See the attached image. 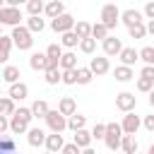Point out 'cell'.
<instances>
[{
	"mask_svg": "<svg viewBox=\"0 0 154 154\" xmlns=\"http://www.w3.org/2000/svg\"><path fill=\"white\" fill-rule=\"evenodd\" d=\"M140 60L147 63V65H152V63H154V48H152V46H144V48L140 51Z\"/></svg>",
	"mask_w": 154,
	"mask_h": 154,
	"instance_id": "obj_41",
	"label": "cell"
},
{
	"mask_svg": "<svg viewBox=\"0 0 154 154\" xmlns=\"http://www.w3.org/2000/svg\"><path fill=\"white\" fill-rule=\"evenodd\" d=\"M87 125V116H82V113H72V116H67V130H79V128H84Z\"/></svg>",
	"mask_w": 154,
	"mask_h": 154,
	"instance_id": "obj_25",
	"label": "cell"
},
{
	"mask_svg": "<svg viewBox=\"0 0 154 154\" xmlns=\"http://www.w3.org/2000/svg\"><path fill=\"white\" fill-rule=\"evenodd\" d=\"M22 19H24V17H22V10H19V7H14V5H5V7H0V24L17 26Z\"/></svg>",
	"mask_w": 154,
	"mask_h": 154,
	"instance_id": "obj_6",
	"label": "cell"
},
{
	"mask_svg": "<svg viewBox=\"0 0 154 154\" xmlns=\"http://www.w3.org/2000/svg\"><path fill=\"white\" fill-rule=\"evenodd\" d=\"M7 84H12V82H17L22 75H19V67L17 65H5V70H2V75H0Z\"/></svg>",
	"mask_w": 154,
	"mask_h": 154,
	"instance_id": "obj_29",
	"label": "cell"
},
{
	"mask_svg": "<svg viewBox=\"0 0 154 154\" xmlns=\"http://www.w3.org/2000/svg\"><path fill=\"white\" fill-rule=\"evenodd\" d=\"M75 31H77L79 38H87V36H91V24L79 19V22H75Z\"/></svg>",
	"mask_w": 154,
	"mask_h": 154,
	"instance_id": "obj_35",
	"label": "cell"
},
{
	"mask_svg": "<svg viewBox=\"0 0 154 154\" xmlns=\"http://www.w3.org/2000/svg\"><path fill=\"white\" fill-rule=\"evenodd\" d=\"M12 41H14V46L19 48V51H31V46H34V34H31V29L24 24H17V26H12Z\"/></svg>",
	"mask_w": 154,
	"mask_h": 154,
	"instance_id": "obj_2",
	"label": "cell"
},
{
	"mask_svg": "<svg viewBox=\"0 0 154 154\" xmlns=\"http://www.w3.org/2000/svg\"><path fill=\"white\" fill-rule=\"evenodd\" d=\"M58 111H60L63 116H72V113L77 111V101H75L72 96H63V99L58 101Z\"/></svg>",
	"mask_w": 154,
	"mask_h": 154,
	"instance_id": "obj_19",
	"label": "cell"
},
{
	"mask_svg": "<svg viewBox=\"0 0 154 154\" xmlns=\"http://www.w3.org/2000/svg\"><path fill=\"white\" fill-rule=\"evenodd\" d=\"M26 26L31 29V34H41V31L46 29V22L41 19V14H29V19H26Z\"/></svg>",
	"mask_w": 154,
	"mask_h": 154,
	"instance_id": "obj_26",
	"label": "cell"
},
{
	"mask_svg": "<svg viewBox=\"0 0 154 154\" xmlns=\"http://www.w3.org/2000/svg\"><path fill=\"white\" fill-rule=\"evenodd\" d=\"M120 140H123V125L120 123H106V135H103V142L111 152L120 149Z\"/></svg>",
	"mask_w": 154,
	"mask_h": 154,
	"instance_id": "obj_3",
	"label": "cell"
},
{
	"mask_svg": "<svg viewBox=\"0 0 154 154\" xmlns=\"http://www.w3.org/2000/svg\"><path fill=\"white\" fill-rule=\"evenodd\" d=\"M43 75H46V82H48V84H58L60 77H63V70H60V67H48Z\"/></svg>",
	"mask_w": 154,
	"mask_h": 154,
	"instance_id": "obj_36",
	"label": "cell"
},
{
	"mask_svg": "<svg viewBox=\"0 0 154 154\" xmlns=\"http://www.w3.org/2000/svg\"><path fill=\"white\" fill-rule=\"evenodd\" d=\"M31 113H34V118H46V113H48V103H46L43 99H36V101L31 103Z\"/></svg>",
	"mask_w": 154,
	"mask_h": 154,
	"instance_id": "obj_33",
	"label": "cell"
},
{
	"mask_svg": "<svg viewBox=\"0 0 154 154\" xmlns=\"http://www.w3.org/2000/svg\"><path fill=\"white\" fill-rule=\"evenodd\" d=\"M60 43H63L65 48H75V46H79V36H77V31H75V29L63 31V34H60Z\"/></svg>",
	"mask_w": 154,
	"mask_h": 154,
	"instance_id": "obj_24",
	"label": "cell"
},
{
	"mask_svg": "<svg viewBox=\"0 0 154 154\" xmlns=\"http://www.w3.org/2000/svg\"><path fill=\"white\" fill-rule=\"evenodd\" d=\"M63 144H65V142H63V135H60V132L46 135V144H43V147H46L48 152H63Z\"/></svg>",
	"mask_w": 154,
	"mask_h": 154,
	"instance_id": "obj_16",
	"label": "cell"
},
{
	"mask_svg": "<svg viewBox=\"0 0 154 154\" xmlns=\"http://www.w3.org/2000/svg\"><path fill=\"white\" fill-rule=\"evenodd\" d=\"M147 34H149V36H154V19H149V22H147Z\"/></svg>",
	"mask_w": 154,
	"mask_h": 154,
	"instance_id": "obj_49",
	"label": "cell"
},
{
	"mask_svg": "<svg viewBox=\"0 0 154 154\" xmlns=\"http://www.w3.org/2000/svg\"><path fill=\"white\" fill-rule=\"evenodd\" d=\"M26 142H29V147H43L46 144V132L41 128H29L26 130Z\"/></svg>",
	"mask_w": 154,
	"mask_h": 154,
	"instance_id": "obj_12",
	"label": "cell"
},
{
	"mask_svg": "<svg viewBox=\"0 0 154 154\" xmlns=\"http://www.w3.org/2000/svg\"><path fill=\"white\" fill-rule=\"evenodd\" d=\"M128 34H130V38H144V36H147V24H144V19L130 24V26H128Z\"/></svg>",
	"mask_w": 154,
	"mask_h": 154,
	"instance_id": "obj_27",
	"label": "cell"
},
{
	"mask_svg": "<svg viewBox=\"0 0 154 154\" xmlns=\"http://www.w3.org/2000/svg\"><path fill=\"white\" fill-rule=\"evenodd\" d=\"M70 67H77V53L75 51H67L60 55V70H70Z\"/></svg>",
	"mask_w": 154,
	"mask_h": 154,
	"instance_id": "obj_28",
	"label": "cell"
},
{
	"mask_svg": "<svg viewBox=\"0 0 154 154\" xmlns=\"http://www.w3.org/2000/svg\"><path fill=\"white\" fill-rule=\"evenodd\" d=\"M7 130H10V116L0 113V135H5Z\"/></svg>",
	"mask_w": 154,
	"mask_h": 154,
	"instance_id": "obj_44",
	"label": "cell"
},
{
	"mask_svg": "<svg viewBox=\"0 0 154 154\" xmlns=\"http://www.w3.org/2000/svg\"><path fill=\"white\" fill-rule=\"evenodd\" d=\"M101 46H103V53L108 55V58H113V55H118L120 51H123V43H120V38L118 36H106L103 41H101Z\"/></svg>",
	"mask_w": 154,
	"mask_h": 154,
	"instance_id": "obj_11",
	"label": "cell"
},
{
	"mask_svg": "<svg viewBox=\"0 0 154 154\" xmlns=\"http://www.w3.org/2000/svg\"><path fill=\"white\" fill-rule=\"evenodd\" d=\"M31 120H34L31 106H29V108H24V106L14 108V113L10 116V130H12V135H24V132L29 130V123H31Z\"/></svg>",
	"mask_w": 154,
	"mask_h": 154,
	"instance_id": "obj_1",
	"label": "cell"
},
{
	"mask_svg": "<svg viewBox=\"0 0 154 154\" xmlns=\"http://www.w3.org/2000/svg\"><path fill=\"white\" fill-rule=\"evenodd\" d=\"M142 77H149V79H154V65H147L144 63V67H142V72H140Z\"/></svg>",
	"mask_w": 154,
	"mask_h": 154,
	"instance_id": "obj_47",
	"label": "cell"
},
{
	"mask_svg": "<svg viewBox=\"0 0 154 154\" xmlns=\"http://www.w3.org/2000/svg\"><path fill=\"white\" fill-rule=\"evenodd\" d=\"M149 154H154V144H152V147H149Z\"/></svg>",
	"mask_w": 154,
	"mask_h": 154,
	"instance_id": "obj_51",
	"label": "cell"
},
{
	"mask_svg": "<svg viewBox=\"0 0 154 154\" xmlns=\"http://www.w3.org/2000/svg\"><path fill=\"white\" fill-rule=\"evenodd\" d=\"M0 7H5V0H0Z\"/></svg>",
	"mask_w": 154,
	"mask_h": 154,
	"instance_id": "obj_52",
	"label": "cell"
},
{
	"mask_svg": "<svg viewBox=\"0 0 154 154\" xmlns=\"http://www.w3.org/2000/svg\"><path fill=\"white\" fill-rule=\"evenodd\" d=\"M63 12H65V2H63V0H51V2H46V10H43V14H46L48 19H53V17L63 14Z\"/></svg>",
	"mask_w": 154,
	"mask_h": 154,
	"instance_id": "obj_15",
	"label": "cell"
},
{
	"mask_svg": "<svg viewBox=\"0 0 154 154\" xmlns=\"http://www.w3.org/2000/svg\"><path fill=\"white\" fill-rule=\"evenodd\" d=\"M120 125H123V132H130V135H137V130L142 128V120H140V116H135V111H128Z\"/></svg>",
	"mask_w": 154,
	"mask_h": 154,
	"instance_id": "obj_10",
	"label": "cell"
},
{
	"mask_svg": "<svg viewBox=\"0 0 154 154\" xmlns=\"http://www.w3.org/2000/svg\"><path fill=\"white\" fill-rule=\"evenodd\" d=\"M103 135H106V123H96L91 128V137L94 140H103Z\"/></svg>",
	"mask_w": 154,
	"mask_h": 154,
	"instance_id": "obj_42",
	"label": "cell"
},
{
	"mask_svg": "<svg viewBox=\"0 0 154 154\" xmlns=\"http://www.w3.org/2000/svg\"><path fill=\"white\" fill-rule=\"evenodd\" d=\"M154 89V79H149V77H137V91H144V94H149Z\"/></svg>",
	"mask_w": 154,
	"mask_h": 154,
	"instance_id": "obj_40",
	"label": "cell"
},
{
	"mask_svg": "<svg viewBox=\"0 0 154 154\" xmlns=\"http://www.w3.org/2000/svg\"><path fill=\"white\" fill-rule=\"evenodd\" d=\"M7 94H10L14 101H22V99H26V96H29V87H26L24 82H19V79H17V82H12V84H10V91H7Z\"/></svg>",
	"mask_w": 154,
	"mask_h": 154,
	"instance_id": "obj_14",
	"label": "cell"
},
{
	"mask_svg": "<svg viewBox=\"0 0 154 154\" xmlns=\"http://www.w3.org/2000/svg\"><path fill=\"white\" fill-rule=\"evenodd\" d=\"M29 67L36 70V72H46V67H48V55H46V53H31Z\"/></svg>",
	"mask_w": 154,
	"mask_h": 154,
	"instance_id": "obj_13",
	"label": "cell"
},
{
	"mask_svg": "<svg viewBox=\"0 0 154 154\" xmlns=\"http://www.w3.org/2000/svg\"><path fill=\"white\" fill-rule=\"evenodd\" d=\"M46 125H48V130L51 132H63V130H67V116H63L58 108L53 111V108H48V113H46Z\"/></svg>",
	"mask_w": 154,
	"mask_h": 154,
	"instance_id": "obj_4",
	"label": "cell"
},
{
	"mask_svg": "<svg viewBox=\"0 0 154 154\" xmlns=\"http://www.w3.org/2000/svg\"><path fill=\"white\" fill-rule=\"evenodd\" d=\"M135 106H137V96H135L132 91H120V94H116V108H118V111L128 113V111H135Z\"/></svg>",
	"mask_w": 154,
	"mask_h": 154,
	"instance_id": "obj_8",
	"label": "cell"
},
{
	"mask_svg": "<svg viewBox=\"0 0 154 154\" xmlns=\"http://www.w3.org/2000/svg\"><path fill=\"white\" fill-rule=\"evenodd\" d=\"M89 67H91V72L96 75V77H101V75H106L108 70H111V63H108V55L103 53V55H94L91 58V63H89Z\"/></svg>",
	"mask_w": 154,
	"mask_h": 154,
	"instance_id": "obj_9",
	"label": "cell"
},
{
	"mask_svg": "<svg viewBox=\"0 0 154 154\" xmlns=\"http://www.w3.org/2000/svg\"><path fill=\"white\" fill-rule=\"evenodd\" d=\"M91 79H94L91 67H79V65H77V84H82V87H84V84H89Z\"/></svg>",
	"mask_w": 154,
	"mask_h": 154,
	"instance_id": "obj_32",
	"label": "cell"
},
{
	"mask_svg": "<svg viewBox=\"0 0 154 154\" xmlns=\"http://www.w3.org/2000/svg\"><path fill=\"white\" fill-rule=\"evenodd\" d=\"M14 99L7 94V96H0V113H5V116H12L14 113Z\"/></svg>",
	"mask_w": 154,
	"mask_h": 154,
	"instance_id": "obj_34",
	"label": "cell"
},
{
	"mask_svg": "<svg viewBox=\"0 0 154 154\" xmlns=\"http://www.w3.org/2000/svg\"><path fill=\"white\" fill-rule=\"evenodd\" d=\"M79 152H82V147H79L75 140H72L70 144H63V154H79Z\"/></svg>",
	"mask_w": 154,
	"mask_h": 154,
	"instance_id": "obj_43",
	"label": "cell"
},
{
	"mask_svg": "<svg viewBox=\"0 0 154 154\" xmlns=\"http://www.w3.org/2000/svg\"><path fill=\"white\" fill-rule=\"evenodd\" d=\"M147 19H154V0H147V5H144V12H142Z\"/></svg>",
	"mask_w": 154,
	"mask_h": 154,
	"instance_id": "obj_46",
	"label": "cell"
},
{
	"mask_svg": "<svg viewBox=\"0 0 154 154\" xmlns=\"http://www.w3.org/2000/svg\"><path fill=\"white\" fill-rule=\"evenodd\" d=\"M5 5H14V7H19V5H26V0H5Z\"/></svg>",
	"mask_w": 154,
	"mask_h": 154,
	"instance_id": "obj_48",
	"label": "cell"
},
{
	"mask_svg": "<svg viewBox=\"0 0 154 154\" xmlns=\"http://www.w3.org/2000/svg\"><path fill=\"white\" fill-rule=\"evenodd\" d=\"M142 17H144V14H142L140 10H132V7L125 10V12H120V22H123L125 26H130V24H135V22H142Z\"/></svg>",
	"mask_w": 154,
	"mask_h": 154,
	"instance_id": "obj_23",
	"label": "cell"
},
{
	"mask_svg": "<svg viewBox=\"0 0 154 154\" xmlns=\"http://www.w3.org/2000/svg\"><path fill=\"white\" fill-rule=\"evenodd\" d=\"M60 82H63V84H67V87H72V84H77V67H70V70H63V77H60Z\"/></svg>",
	"mask_w": 154,
	"mask_h": 154,
	"instance_id": "obj_37",
	"label": "cell"
},
{
	"mask_svg": "<svg viewBox=\"0 0 154 154\" xmlns=\"http://www.w3.org/2000/svg\"><path fill=\"white\" fill-rule=\"evenodd\" d=\"M17 149V142L12 140V137H2L0 135V154H10V152H14Z\"/></svg>",
	"mask_w": 154,
	"mask_h": 154,
	"instance_id": "obj_39",
	"label": "cell"
},
{
	"mask_svg": "<svg viewBox=\"0 0 154 154\" xmlns=\"http://www.w3.org/2000/svg\"><path fill=\"white\" fill-rule=\"evenodd\" d=\"M152 65H154V63H152Z\"/></svg>",
	"mask_w": 154,
	"mask_h": 154,
	"instance_id": "obj_54",
	"label": "cell"
},
{
	"mask_svg": "<svg viewBox=\"0 0 154 154\" xmlns=\"http://www.w3.org/2000/svg\"><path fill=\"white\" fill-rule=\"evenodd\" d=\"M118 58H120L123 65H135V63L140 60V51H135V48H125V46H123V51L118 53Z\"/></svg>",
	"mask_w": 154,
	"mask_h": 154,
	"instance_id": "obj_17",
	"label": "cell"
},
{
	"mask_svg": "<svg viewBox=\"0 0 154 154\" xmlns=\"http://www.w3.org/2000/svg\"><path fill=\"white\" fill-rule=\"evenodd\" d=\"M79 51L87 53V55H94V53H96V38H94V36L79 38Z\"/></svg>",
	"mask_w": 154,
	"mask_h": 154,
	"instance_id": "obj_30",
	"label": "cell"
},
{
	"mask_svg": "<svg viewBox=\"0 0 154 154\" xmlns=\"http://www.w3.org/2000/svg\"><path fill=\"white\" fill-rule=\"evenodd\" d=\"M108 31H111V29H108L103 22H96V24H91V36H94L96 41H103V38L108 36Z\"/></svg>",
	"mask_w": 154,
	"mask_h": 154,
	"instance_id": "obj_31",
	"label": "cell"
},
{
	"mask_svg": "<svg viewBox=\"0 0 154 154\" xmlns=\"http://www.w3.org/2000/svg\"><path fill=\"white\" fill-rule=\"evenodd\" d=\"M0 26H2V24H0ZM0 36H2V29H0Z\"/></svg>",
	"mask_w": 154,
	"mask_h": 154,
	"instance_id": "obj_53",
	"label": "cell"
},
{
	"mask_svg": "<svg viewBox=\"0 0 154 154\" xmlns=\"http://www.w3.org/2000/svg\"><path fill=\"white\" fill-rule=\"evenodd\" d=\"M142 125H144V130H147V132H154V113H152V116H144Z\"/></svg>",
	"mask_w": 154,
	"mask_h": 154,
	"instance_id": "obj_45",
	"label": "cell"
},
{
	"mask_svg": "<svg viewBox=\"0 0 154 154\" xmlns=\"http://www.w3.org/2000/svg\"><path fill=\"white\" fill-rule=\"evenodd\" d=\"M46 10V2L43 0H26V12L29 14H41Z\"/></svg>",
	"mask_w": 154,
	"mask_h": 154,
	"instance_id": "obj_38",
	"label": "cell"
},
{
	"mask_svg": "<svg viewBox=\"0 0 154 154\" xmlns=\"http://www.w3.org/2000/svg\"><path fill=\"white\" fill-rule=\"evenodd\" d=\"M72 140H75V142H77V144H79L82 149H87V147L91 144V140H94V137H91V132H89L87 128H79V130H75Z\"/></svg>",
	"mask_w": 154,
	"mask_h": 154,
	"instance_id": "obj_20",
	"label": "cell"
},
{
	"mask_svg": "<svg viewBox=\"0 0 154 154\" xmlns=\"http://www.w3.org/2000/svg\"><path fill=\"white\" fill-rule=\"evenodd\" d=\"M113 77H116L118 82H130V79H135L132 65H118V67L113 70Z\"/></svg>",
	"mask_w": 154,
	"mask_h": 154,
	"instance_id": "obj_18",
	"label": "cell"
},
{
	"mask_svg": "<svg viewBox=\"0 0 154 154\" xmlns=\"http://www.w3.org/2000/svg\"><path fill=\"white\" fill-rule=\"evenodd\" d=\"M101 22H103L108 29H116V26H118V22H120V10H118L116 2H106V5L101 7Z\"/></svg>",
	"mask_w": 154,
	"mask_h": 154,
	"instance_id": "obj_5",
	"label": "cell"
},
{
	"mask_svg": "<svg viewBox=\"0 0 154 154\" xmlns=\"http://www.w3.org/2000/svg\"><path fill=\"white\" fill-rule=\"evenodd\" d=\"M12 46H14V41H12V36H0V63H7L10 60V51H12Z\"/></svg>",
	"mask_w": 154,
	"mask_h": 154,
	"instance_id": "obj_22",
	"label": "cell"
},
{
	"mask_svg": "<svg viewBox=\"0 0 154 154\" xmlns=\"http://www.w3.org/2000/svg\"><path fill=\"white\" fill-rule=\"evenodd\" d=\"M75 17L72 14H67V12H63V14H58V17H53L51 19V29L55 31V34H63V31H70V29H75Z\"/></svg>",
	"mask_w": 154,
	"mask_h": 154,
	"instance_id": "obj_7",
	"label": "cell"
},
{
	"mask_svg": "<svg viewBox=\"0 0 154 154\" xmlns=\"http://www.w3.org/2000/svg\"><path fill=\"white\" fill-rule=\"evenodd\" d=\"M149 106H152V108H154V89H152V91H149Z\"/></svg>",
	"mask_w": 154,
	"mask_h": 154,
	"instance_id": "obj_50",
	"label": "cell"
},
{
	"mask_svg": "<svg viewBox=\"0 0 154 154\" xmlns=\"http://www.w3.org/2000/svg\"><path fill=\"white\" fill-rule=\"evenodd\" d=\"M137 140H135V135H130V132H123V140H120V149L125 152V154H135L137 152Z\"/></svg>",
	"mask_w": 154,
	"mask_h": 154,
	"instance_id": "obj_21",
	"label": "cell"
}]
</instances>
